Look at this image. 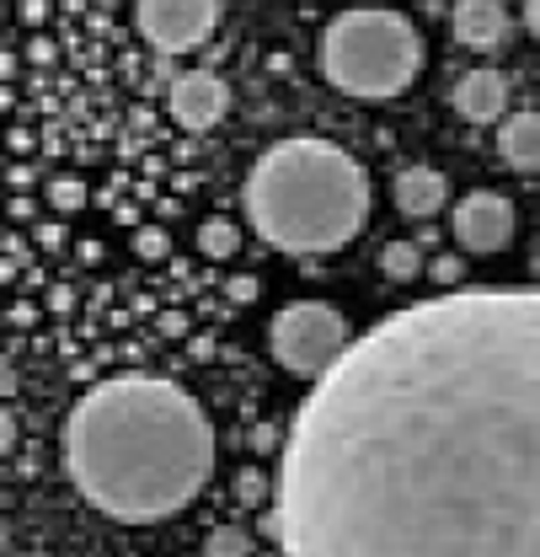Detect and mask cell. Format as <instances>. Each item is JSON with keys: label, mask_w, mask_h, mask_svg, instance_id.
<instances>
[{"label": "cell", "mask_w": 540, "mask_h": 557, "mask_svg": "<svg viewBox=\"0 0 540 557\" xmlns=\"http://www.w3.org/2000/svg\"><path fill=\"white\" fill-rule=\"evenodd\" d=\"M284 557H540V289L375 322L300 403Z\"/></svg>", "instance_id": "6da1fadb"}, {"label": "cell", "mask_w": 540, "mask_h": 557, "mask_svg": "<svg viewBox=\"0 0 540 557\" xmlns=\"http://www.w3.org/2000/svg\"><path fill=\"white\" fill-rule=\"evenodd\" d=\"M65 472L108 520L150 525L199 498L214 472V423L161 375H113L91 386L65 423Z\"/></svg>", "instance_id": "7a4b0ae2"}, {"label": "cell", "mask_w": 540, "mask_h": 557, "mask_svg": "<svg viewBox=\"0 0 540 557\" xmlns=\"http://www.w3.org/2000/svg\"><path fill=\"white\" fill-rule=\"evenodd\" d=\"M247 220L278 252H338L369 220V177L332 139H278L247 177Z\"/></svg>", "instance_id": "3957f363"}, {"label": "cell", "mask_w": 540, "mask_h": 557, "mask_svg": "<svg viewBox=\"0 0 540 557\" xmlns=\"http://www.w3.org/2000/svg\"><path fill=\"white\" fill-rule=\"evenodd\" d=\"M423 70V38L391 5H353L322 33V75L342 97L386 102L406 91Z\"/></svg>", "instance_id": "277c9868"}, {"label": "cell", "mask_w": 540, "mask_h": 557, "mask_svg": "<svg viewBox=\"0 0 540 557\" xmlns=\"http://www.w3.org/2000/svg\"><path fill=\"white\" fill-rule=\"evenodd\" d=\"M348 344H353L348 338V317L338 306H327V300H294V306H284L273 317L268 327L273 359L289 375H300V381H322L348 354Z\"/></svg>", "instance_id": "5b68a950"}, {"label": "cell", "mask_w": 540, "mask_h": 557, "mask_svg": "<svg viewBox=\"0 0 540 557\" xmlns=\"http://www.w3.org/2000/svg\"><path fill=\"white\" fill-rule=\"evenodd\" d=\"M135 27L145 33L150 49L188 54V49L209 44V33L219 27V0H139Z\"/></svg>", "instance_id": "8992f818"}, {"label": "cell", "mask_w": 540, "mask_h": 557, "mask_svg": "<svg viewBox=\"0 0 540 557\" xmlns=\"http://www.w3.org/2000/svg\"><path fill=\"white\" fill-rule=\"evenodd\" d=\"M450 225H455V242L466 252H503L514 242V205L503 194H492V188H476V194H466L455 205Z\"/></svg>", "instance_id": "52a82bcc"}, {"label": "cell", "mask_w": 540, "mask_h": 557, "mask_svg": "<svg viewBox=\"0 0 540 557\" xmlns=\"http://www.w3.org/2000/svg\"><path fill=\"white\" fill-rule=\"evenodd\" d=\"M166 108H172V119H177L183 129L199 135V129H214V124L225 119V108H230V86H225L214 70H188V75L172 81Z\"/></svg>", "instance_id": "ba28073f"}, {"label": "cell", "mask_w": 540, "mask_h": 557, "mask_svg": "<svg viewBox=\"0 0 540 557\" xmlns=\"http://www.w3.org/2000/svg\"><path fill=\"white\" fill-rule=\"evenodd\" d=\"M450 102H455V113L472 119V124H498V119L508 113V81H503L498 70H487V65L466 70V75L455 81Z\"/></svg>", "instance_id": "9c48e42d"}, {"label": "cell", "mask_w": 540, "mask_h": 557, "mask_svg": "<svg viewBox=\"0 0 540 557\" xmlns=\"http://www.w3.org/2000/svg\"><path fill=\"white\" fill-rule=\"evenodd\" d=\"M450 33L466 49H498L508 38V5L503 0H455Z\"/></svg>", "instance_id": "30bf717a"}, {"label": "cell", "mask_w": 540, "mask_h": 557, "mask_svg": "<svg viewBox=\"0 0 540 557\" xmlns=\"http://www.w3.org/2000/svg\"><path fill=\"white\" fill-rule=\"evenodd\" d=\"M450 205V177L434 166H406L397 177V209L406 220H434L439 209Z\"/></svg>", "instance_id": "8fae6325"}, {"label": "cell", "mask_w": 540, "mask_h": 557, "mask_svg": "<svg viewBox=\"0 0 540 557\" xmlns=\"http://www.w3.org/2000/svg\"><path fill=\"white\" fill-rule=\"evenodd\" d=\"M498 156L514 172H540V113H508L498 129Z\"/></svg>", "instance_id": "7c38bea8"}, {"label": "cell", "mask_w": 540, "mask_h": 557, "mask_svg": "<svg viewBox=\"0 0 540 557\" xmlns=\"http://www.w3.org/2000/svg\"><path fill=\"white\" fill-rule=\"evenodd\" d=\"M236 247H241V231H236L225 214H214V220H203L199 225V252L203 258L225 263V258H236Z\"/></svg>", "instance_id": "4fadbf2b"}, {"label": "cell", "mask_w": 540, "mask_h": 557, "mask_svg": "<svg viewBox=\"0 0 540 557\" xmlns=\"http://www.w3.org/2000/svg\"><path fill=\"white\" fill-rule=\"evenodd\" d=\"M380 274L386 278H417L423 274V252H417V247H412V242H391V247H386V252H380Z\"/></svg>", "instance_id": "5bb4252c"}, {"label": "cell", "mask_w": 540, "mask_h": 557, "mask_svg": "<svg viewBox=\"0 0 540 557\" xmlns=\"http://www.w3.org/2000/svg\"><path fill=\"white\" fill-rule=\"evenodd\" d=\"M203 553L209 557H252V536H247L241 525H214L209 542H203Z\"/></svg>", "instance_id": "9a60e30c"}, {"label": "cell", "mask_w": 540, "mask_h": 557, "mask_svg": "<svg viewBox=\"0 0 540 557\" xmlns=\"http://www.w3.org/2000/svg\"><path fill=\"white\" fill-rule=\"evenodd\" d=\"M49 205L54 209H80L86 205V183H80V177H54V183H49Z\"/></svg>", "instance_id": "2e32d148"}, {"label": "cell", "mask_w": 540, "mask_h": 557, "mask_svg": "<svg viewBox=\"0 0 540 557\" xmlns=\"http://www.w3.org/2000/svg\"><path fill=\"white\" fill-rule=\"evenodd\" d=\"M166 231H155V225H145V231H135V252L139 258H166Z\"/></svg>", "instance_id": "e0dca14e"}, {"label": "cell", "mask_w": 540, "mask_h": 557, "mask_svg": "<svg viewBox=\"0 0 540 557\" xmlns=\"http://www.w3.org/2000/svg\"><path fill=\"white\" fill-rule=\"evenodd\" d=\"M428 274L439 278V284H461V274H466V263H461L455 252H444L439 263H428Z\"/></svg>", "instance_id": "ac0fdd59"}, {"label": "cell", "mask_w": 540, "mask_h": 557, "mask_svg": "<svg viewBox=\"0 0 540 557\" xmlns=\"http://www.w3.org/2000/svg\"><path fill=\"white\" fill-rule=\"evenodd\" d=\"M11 440H16V423H11V413H5V408H0V456H5V450H11Z\"/></svg>", "instance_id": "d6986e66"}, {"label": "cell", "mask_w": 540, "mask_h": 557, "mask_svg": "<svg viewBox=\"0 0 540 557\" xmlns=\"http://www.w3.org/2000/svg\"><path fill=\"white\" fill-rule=\"evenodd\" d=\"M252 450H273V429L263 423V429H252Z\"/></svg>", "instance_id": "ffe728a7"}, {"label": "cell", "mask_w": 540, "mask_h": 557, "mask_svg": "<svg viewBox=\"0 0 540 557\" xmlns=\"http://www.w3.org/2000/svg\"><path fill=\"white\" fill-rule=\"evenodd\" d=\"M241 493H247V498H263V478H258V472H247V478H241Z\"/></svg>", "instance_id": "44dd1931"}, {"label": "cell", "mask_w": 540, "mask_h": 557, "mask_svg": "<svg viewBox=\"0 0 540 557\" xmlns=\"http://www.w3.org/2000/svg\"><path fill=\"white\" fill-rule=\"evenodd\" d=\"M525 22H530V33L540 38V0H530V5H525Z\"/></svg>", "instance_id": "7402d4cb"}, {"label": "cell", "mask_w": 540, "mask_h": 557, "mask_svg": "<svg viewBox=\"0 0 540 557\" xmlns=\"http://www.w3.org/2000/svg\"><path fill=\"white\" fill-rule=\"evenodd\" d=\"M536 278H540V252H536Z\"/></svg>", "instance_id": "603a6c76"}]
</instances>
